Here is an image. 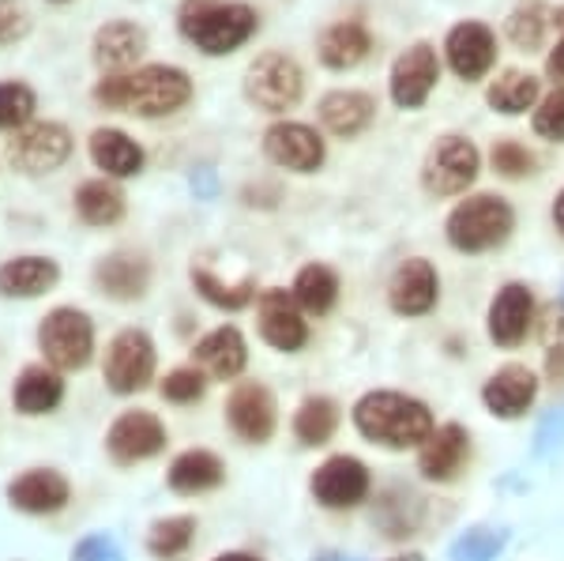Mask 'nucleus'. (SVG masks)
Masks as SVG:
<instances>
[{
    "label": "nucleus",
    "mask_w": 564,
    "mask_h": 561,
    "mask_svg": "<svg viewBox=\"0 0 564 561\" xmlns=\"http://www.w3.org/2000/svg\"><path fill=\"white\" fill-rule=\"evenodd\" d=\"M481 170L478 148L467 136H441L422 162V185L430 196H463Z\"/></svg>",
    "instance_id": "obj_7"
},
{
    "label": "nucleus",
    "mask_w": 564,
    "mask_h": 561,
    "mask_svg": "<svg viewBox=\"0 0 564 561\" xmlns=\"http://www.w3.org/2000/svg\"><path fill=\"white\" fill-rule=\"evenodd\" d=\"M72 155V132L61 121H31L8 140V162L20 174H53Z\"/></svg>",
    "instance_id": "obj_9"
},
{
    "label": "nucleus",
    "mask_w": 564,
    "mask_h": 561,
    "mask_svg": "<svg viewBox=\"0 0 564 561\" xmlns=\"http://www.w3.org/2000/svg\"><path fill=\"white\" fill-rule=\"evenodd\" d=\"M196 539V517H166V520H154L148 531V550L154 558L170 561L181 558Z\"/></svg>",
    "instance_id": "obj_37"
},
{
    "label": "nucleus",
    "mask_w": 564,
    "mask_h": 561,
    "mask_svg": "<svg viewBox=\"0 0 564 561\" xmlns=\"http://www.w3.org/2000/svg\"><path fill=\"white\" fill-rule=\"evenodd\" d=\"M76 212L87 226H113L124 215V193L109 177H90L76 188Z\"/></svg>",
    "instance_id": "obj_32"
},
{
    "label": "nucleus",
    "mask_w": 564,
    "mask_h": 561,
    "mask_svg": "<svg viewBox=\"0 0 564 561\" xmlns=\"http://www.w3.org/2000/svg\"><path fill=\"white\" fill-rule=\"evenodd\" d=\"M257 313H260V339L268 347L282 350V355H297L308 343V321L302 316V305H297L294 291H282V287L263 291Z\"/></svg>",
    "instance_id": "obj_13"
},
{
    "label": "nucleus",
    "mask_w": 564,
    "mask_h": 561,
    "mask_svg": "<svg viewBox=\"0 0 564 561\" xmlns=\"http://www.w3.org/2000/svg\"><path fill=\"white\" fill-rule=\"evenodd\" d=\"M193 366H199L207 377H215V381H234V377H241L245 366H249V343H245L241 328L223 324V328L207 332L193 347Z\"/></svg>",
    "instance_id": "obj_23"
},
{
    "label": "nucleus",
    "mask_w": 564,
    "mask_h": 561,
    "mask_svg": "<svg viewBox=\"0 0 564 561\" xmlns=\"http://www.w3.org/2000/svg\"><path fill=\"white\" fill-rule=\"evenodd\" d=\"M263 155L290 174H316L327 159L324 136L302 121H275L263 132Z\"/></svg>",
    "instance_id": "obj_12"
},
{
    "label": "nucleus",
    "mask_w": 564,
    "mask_h": 561,
    "mask_svg": "<svg viewBox=\"0 0 564 561\" xmlns=\"http://www.w3.org/2000/svg\"><path fill=\"white\" fill-rule=\"evenodd\" d=\"M534 132L545 136L553 143H564V87L550 90L539 106H534V117H531Z\"/></svg>",
    "instance_id": "obj_43"
},
{
    "label": "nucleus",
    "mask_w": 564,
    "mask_h": 561,
    "mask_svg": "<svg viewBox=\"0 0 564 561\" xmlns=\"http://www.w3.org/2000/svg\"><path fill=\"white\" fill-rule=\"evenodd\" d=\"M545 72L553 76V84L564 87V39L557 42V50L550 53V61H545Z\"/></svg>",
    "instance_id": "obj_47"
},
{
    "label": "nucleus",
    "mask_w": 564,
    "mask_h": 561,
    "mask_svg": "<svg viewBox=\"0 0 564 561\" xmlns=\"http://www.w3.org/2000/svg\"><path fill=\"white\" fill-rule=\"evenodd\" d=\"M470 460V433L459 422H444L433 430V438L417 449V472L430 483H452Z\"/></svg>",
    "instance_id": "obj_21"
},
{
    "label": "nucleus",
    "mask_w": 564,
    "mask_h": 561,
    "mask_svg": "<svg viewBox=\"0 0 564 561\" xmlns=\"http://www.w3.org/2000/svg\"><path fill=\"white\" fill-rule=\"evenodd\" d=\"M31 34V12L23 0H0V50L23 42Z\"/></svg>",
    "instance_id": "obj_44"
},
{
    "label": "nucleus",
    "mask_w": 564,
    "mask_h": 561,
    "mask_svg": "<svg viewBox=\"0 0 564 561\" xmlns=\"http://www.w3.org/2000/svg\"><path fill=\"white\" fill-rule=\"evenodd\" d=\"M561 302H564V294H561Z\"/></svg>",
    "instance_id": "obj_54"
},
{
    "label": "nucleus",
    "mask_w": 564,
    "mask_h": 561,
    "mask_svg": "<svg viewBox=\"0 0 564 561\" xmlns=\"http://www.w3.org/2000/svg\"><path fill=\"white\" fill-rule=\"evenodd\" d=\"M444 57H448L452 72L467 84H478L497 61V39L486 23L478 20H467V23H456L444 39Z\"/></svg>",
    "instance_id": "obj_20"
},
{
    "label": "nucleus",
    "mask_w": 564,
    "mask_h": 561,
    "mask_svg": "<svg viewBox=\"0 0 564 561\" xmlns=\"http://www.w3.org/2000/svg\"><path fill=\"white\" fill-rule=\"evenodd\" d=\"M106 388L117 396H135L154 381V339L143 328H124L109 339L106 366H102Z\"/></svg>",
    "instance_id": "obj_8"
},
{
    "label": "nucleus",
    "mask_w": 564,
    "mask_h": 561,
    "mask_svg": "<svg viewBox=\"0 0 564 561\" xmlns=\"http://www.w3.org/2000/svg\"><path fill=\"white\" fill-rule=\"evenodd\" d=\"M489 162L500 177H527L534 174V155L523 148L520 140H497L494 151H489Z\"/></svg>",
    "instance_id": "obj_42"
},
{
    "label": "nucleus",
    "mask_w": 564,
    "mask_h": 561,
    "mask_svg": "<svg viewBox=\"0 0 564 561\" xmlns=\"http://www.w3.org/2000/svg\"><path fill=\"white\" fill-rule=\"evenodd\" d=\"M335 430H339V403L327 400V396H308V400H302L294 414V438L302 445L308 449L327 445L335 438Z\"/></svg>",
    "instance_id": "obj_34"
},
{
    "label": "nucleus",
    "mask_w": 564,
    "mask_h": 561,
    "mask_svg": "<svg viewBox=\"0 0 564 561\" xmlns=\"http://www.w3.org/2000/svg\"><path fill=\"white\" fill-rule=\"evenodd\" d=\"M95 103L106 110L135 117H170L193 103V79L177 65H148L132 76H102L95 87Z\"/></svg>",
    "instance_id": "obj_1"
},
{
    "label": "nucleus",
    "mask_w": 564,
    "mask_h": 561,
    "mask_svg": "<svg viewBox=\"0 0 564 561\" xmlns=\"http://www.w3.org/2000/svg\"><path fill=\"white\" fill-rule=\"evenodd\" d=\"M516 230V212L505 196L497 193H478L467 196L452 207L444 234H448V246L459 252H489L500 249Z\"/></svg>",
    "instance_id": "obj_4"
},
{
    "label": "nucleus",
    "mask_w": 564,
    "mask_h": 561,
    "mask_svg": "<svg viewBox=\"0 0 564 561\" xmlns=\"http://www.w3.org/2000/svg\"><path fill=\"white\" fill-rule=\"evenodd\" d=\"M564 445V407L561 411H550L534 430V456H545V452Z\"/></svg>",
    "instance_id": "obj_45"
},
{
    "label": "nucleus",
    "mask_w": 564,
    "mask_h": 561,
    "mask_svg": "<svg viewBox=\"0 0 564 561\" xmlns=\"http://www.w3.org/2000/svg\"><path fill=\"white\" fill-rule=\"evenodd\" d=\"M553 226L564 234V188L557 193V201H553Z\"/></svg>",
    "instance_id": "obj_48"
},
{
    "label": "nucleus",
    "mask_w": 564,
    "mask_h": 561,
    "mask_svg": "<svg viewBox=\"0 0 564 561\" xmlns=\"http://www.w3.org/2000/svg\"><path fill=\"white\" fill-rule=\"evenodd\" d=\"M8 505L26 517H53L72 501V483L53 467H26L8 483Z\"/></svg>",
    "instance_id": "obj_18"
},
{
    "label": "nucleus",
    "mask_w": 564,
    "mask_h": 561,
    "mask_svg": "<svg viewBox=\"0 0 564 561\" xmlns=\"http://www.w3.org/2000/svg\"><path fill=\"white\" fill-rule=\"evenodd\" d=\"M87 155L106 177H135L143 170V148L121 129H95L90 132Z\"/></svg>",
    "instance_id": "obj_29"
},
{
    "label": "nucleus",
    "mask_w": 564,
    "mask_h": 561,
    "mask_svg": "<svg viewBox=\"0 0 564 561\" xmlns=\"http://www.w3.org/2000/svg\"><path fill=\"white\" fill-rule=\"evenodd\" d=\"M95 287L113 302H135L151 287V265L135 252H109L95 265Z\"/></svg>",
    "instance_id": "obj_24"
},
{
    "label": "nucleus",
    "mask_w": 564,
    "mask_h": 561,
    "mask_svg": "<svg viewBox=\"0 0 564 561\" xmlns=\"http://www.w3.org/2000/svg\"><path fill=\"white\" fill-rule=\"evenodd\" d=\"M159 392H162V400L177 403V407L199 403V400H204V392H207V377H204V369H199V366H177V369H170V374L162 377Z\"/></svg>",
    "instance_id": "obj_41"
},
{
    "label": "nucleus",
    "mask_w": 564,
    "mask_h": 561,
    "mask_svg": "<svg viewBox=\"0 0 564 561\" xmlns=\"http://www.w3.org/2000/svg\"><path fill=\"white\" fill-rule=\"evenodd\" d=\"M539 400V377L534 369L520 366V362H508L500 366L486 385H481V403L494 419H523L527 411Z\"/></svg>",
    "instance_id": "obj_19"
},
{
    "label": "nucleus",
    "mask_w": 564,
    "mask_h": 561,
    "mask_svg": "<svg viewBox=\"0 0 564 561\" xmlns=\"http://www.w3.org/2000/svg\"><path fill=\"white\" fill-rule=\"evenodd\" d=\"M539 339L545 347V374L553 381L564 377V302H550L539 316Z\"/></svg>",
    "instance_id": "obj_40"
},
{
    "label": "nucleus",
    "mask_w": 564,
    "mask_h": 561,
    "mask_svg": "<svg viewBox=\"0 0 564 561\" xmlns=\"http://www.w3.org/2000/svg\"><path fill=\"white\" fill-rule=\"evenodd\" d=\"M294 298L305 313L324 316L339 302V276L327 265H305L294 279Z\"/></svg>",
    "instance_id": "obj_35"
},
{
    "label": "nucleus",
    "mask_w": 564,
    "mask_h": 561,
    "mask_svg": "<svg viewBox=\"0 0 564 561\" xmlns=\"http://www.w3.org/2000/svg\"><path fill=\"white\" fill-rule=\"evenodd\" d=\"M50 4H68V0H50Z\"/></svg>",
    "instance_id": "obj_53"
},
{
    "label": "nucleus",
    "mask_w": 564,
    "mask_h": 561,
    "mask_svg": "<svg viewBox=\"0 0 564 561\" xmlns=\"http://www.w3.org/2000/svg\"><path fill=\"white\" fill-rule=\"evenodd\" d=\"M226 483V464L207 449H188L170 464L166 472V486L181 497H196L207 490H218Z\"/></svg>",
    "instance_id": "obj_28"
},
{
    "label": "nucleus",
    "mask_w": 564,
    "mask_h": 561,
    "mask_svg": "<svg viewBox=\"0 0 564 561\" xmlns=\"http://www.w3.org/2000/svg\"><path fill=\"white\" fill-rule=\"evenodd\" d=\"M305 95V72L290 53H260L245 72V98L260 106L263 114H286L302 103Z\"/></svg>",
    "instance_id": "obj_6"
},
{
    "label": "nucleus",
    "mask_w": 564,
    "mask_h": 561,
    "mask_svg": "<svg viewBox=\"0 0 564 561\" xmlns=\"http://www.w3.org/2000/svg\"><path fill=\"white\" fill-rule=\"evenodd\" d=\"M542 84L539 76H531V72H500V76L489 84L486 90V103L494 106L497 114L505 117H520L527 110H534V106L542 103Z\"/></svg>",
    "instance_id": "obj_31"
},
{
    "label": "nucleus",
    "mask_w": 564,
    "mask_h": 561,
    "mask_svg": "<svg viewBox=\"0 0 564 561\" xmlns=\"http://www.w3.org/2000/svg\"><path fill=\"white\" fill-rule=\"evenodd\" d=\"M177 31L204 57H226L260 31V15L241 0H185L177 12Z\"/></svg>",
    "instance_id": "obj_3"
},
{
    "label": "nucleus",
    "mask_w": 564,
    "mask_h": 561,
    "mask_svg": "<svg viewBox=\"0 0 564 561\" xmlns=\"http://www.w3.org/2000/svg\"><path fill=\"white\" fill-rule=\"evenodd\" d=\"M188 279H193L196 294L204 298V302H212L215 310L238 313V310H245V305L257 302V279H249V276H245L241 283H223L215 271L193 265V268H188Z\"/></svg>",
    "instance_id": "obj_33"
},
{
    "label": "nucleus",
    "mask_w": 564,
    "mask_h": 561,
    "mask_svg": "<svg viewBox=\"0 0 564 561\" xmlns=\"http://www.w3.org/2000/svg\"><path fill=\"white\" fill-rule=\"evenodd\" d=\"M508 531L505 528H486V524H475L448 547V561H497L508 547Z\"/></svg>",
    "instance_id": "obj_36"
},
{
    "label": "nucleus",
    "mask_w": 564,
    "mask_h": 561,
    "mask_svg": "<svg viewBox=\"0 0 564 561\" xmlns=\"http://www.w3.org/2000/svg\"><path fill=\"white\" fill-rule=\"evenodd\" d=\"M441 302V276L425 257H411L395 268L388 283V305L399 316H425Z\"/></svg>",
    "instance_id": "obj_17"
},
{
    "label": "nucleus",
    "mask_w": 564,
    "mask_h": 561,
    "mask_svg": "<svg viewBox=\"0 0 564 561\" xmlns=\"http://www.w3.org/2000/svg\"><path fill=\"white\" fill-rule=\"evenodd\" d=\"M369 486H372L369 467L358 456H347V452L327 456L313 472V478H308V494L324 509H354V505H361L369 497Z\"/></svg>",
    "instance_id": "obj_11"
},
{
    "label": "nucleus",
    "mask_w": 564,
    "mask_h": 561,
    "mask_svg": "<svg viewBox=\"0 0 564 561\" xmlns=\"http://www.w3.org/2000/svg\"><path fill=\"white\" fill-rule=\"evenodd\" d=\"M226 422L230 430L238 433L241 441L249 445H263L271 441V433L279 427V414H275V396H271L268 385L260 381H238L226 400Z\"/></svg>",
    "instance_id": "obj_15"
},
{
    "label": "nucleus",
    "mask_w": 564,
    "mask_h": 561,
    "mask_svg": "<svg viewBox=\"0 0 564 561\" xmlns=\"http://www.w3.org/2000/svg\"><path fill=\"white\" fill-rule=\"evenodd\" d=\"M377 117V103L366 90H332V95L321 98V121L324 129L339 140H354L372 125Z\"/></svg>",
    "instance_id": "obj_26"
},
{
    "label": "nucleus",
    "mask_w": 564,
    "mask_h": 561,
    "mask_svg": "<svg viewBox=\"0 0 564 561\" xmlns=\"http://www.w3.org/2000/svg\"><path fill=\"white\" fill-rule=\"evenodd\" d=\"M316 50H321L324 68H332V72H347V68L361 65V61L369 57L372 39H369L366 23L343 20V23L327 26V31L321 34V45H316Z\"/></svg>",
    "instance_id": "obj_30"
},
{
    "label": "nucleus",
    "mask_w": 564,
    "mask_h": 561,
    "mask_svg": "<svg viewBox=\"0 0 564 561\" xmlns=\"http://www.w3.org/2000/svg\"><path fill=\"white\" fill-rule=\"evenodd\" d=\"M166 441H170L166 427H162V419L151 411H121L106 430V452H109V460L121 467L154 460L166 449Z\"/></svg>",
    "instance_id": "obj_10"
},
{
    "label": "nucleus",
    "mask_w": 564,
    "mask_h": 561,
    "mask_svg": "<svg viewBox=\"0 0 564 561\" xmlns=\"http://www.w3.org/2000/svg\"><path fill=\"white\" fill-rule=\"evenodd\" d=\"M550 15H545V8L539 4V0H531V4H520L512 15H508L505 23V34L512 45H520V50H539V45L545 42V31H550Z\"/></svg>",
    "instance_id": "obj_39"
},
{
    "label": "nucleus",
    "mask_w": 564,
    "mask_h": 561,
    "mask_svg": "<svg viewBox=\"0 0 564 561\" xmlns=\"http://www.w3.org/2000/svg\"><path fill=\"white\" fill-rule=\"evenodd\" d=\"M90 53L106 76H124V68H132L148 53V31L132 20H109L95 31Z\"/></svg>",
    "instance_id": "obj_22"
},
{
    "label": "nucleus",
    "mask_w": 564,
    "mask_h": 561,
    "mask_svg": "<svg viewBox=\"0 0 564 561\" xmlns=\"http://www.w3.org/2000/svg\"><path fill=\"white\" fill-rule=\"evenodd\" d=\"M553 23L564 26V8H557V12H553Z\"/></svg>",
    "instance_id": "obj_52"
},
{
    "label": "nucleus",
    "mask_w": 564,
    "mask_h": 561,
    "mask_svg": "<svg viewBox=\"0 0 564 561\" xmlns=\"http://www.w3.org/2000/svg\"><path fill=\"white\" fill-rule=\"evenodd\" d=\"M534 328V294L527 283H505L489 302L486 313V332L497 347L512 350L531 336Z\"/></svg>",
    "instance_id": "obj_16"
},
{
    "label": "nucleus",
    "mask_w": 564,
    "mask_h": 561,
    "mask_svg": "<svg viewBox=\"0 0 564 561\" xmlns=\"http://www.w3.org/2000/svg\"><path fill=\"white\" fill-rule=\"evenodd\" d=\"M61 400H65V381H61V369L53 366H26L12 385V403L26 419L57 411Z\"/></svg>",
    "instance_id": "obj_27"
},
{
    "label": "nucleus",
    "mask_w": 564,
    "mask_h": 561,
    "mask_svg": "<svg viewBox=\"0 0 564 561\" xmlns=\"http://www.w3.org/2000/svg\"><path fill=\"white\" fill-rule=\"evenodd\" d=\"M313 561H358V558H347V554H316Z\"/></svg>",
    "instance_id": "obj_50"
},
{
    "label": "nucleus",
    "mask_w": 564,
    "mask_h": 561,
    "mask_svg": "<svg viewBox=\"0 0 564 561\" xmlns=\"http://www.w3.org/2000/svg\"><path fill=\"white\" fill-rule=\"evenodd\" d=\"M39 350L45 366L72 374L95 358V321L76 305H57L39 324Z\"/></svg>",
    "instance_id": "obj_5"
},
{
    "label": "nucleus",
    "mask_w": 564,
    "mask_h": 561,
    "mask_svg": "<svg viewBox=\"0 0 564 561\" xmlns=\"http://www.w3.org/2000/svg\"><path fill=\"white\" fill-rule=\"evenodd\" d=\"M388 561H425L422 554H395V558H388Z\"/></svg>",
    "instance_id": "obj_51"
},
{
    "label": "nucleus",
    "mask_w": 564,
    "mask_h": 561,
    "mask_svg": "<svg viewBox=\"0 0 564 561\" xmlns=\"http://www.w3.org/2000/svg\"><path fill=\"white\" fill-rule=\"evenodd\" d=\"M72 561H124V554L117 550L113 539L87 536V539L76 542V550H72Z\"/></svg>",
    "instance_id": "obj_46"
},
{
    "label": "nucleus",
    "mask_w": 564,
    "mask_h": 561,
    "mask_svg": "<svg viewBox=\"0 0 564 561\" xmlns=\"http://www.w3.org/2000/svg\"><path fill=\"white\" fill-rule=\"evenodd\" d=\"M61 283V265L53 257H12L0 265V298H42Z\"/></svg>",
    "instance_id": "obj_25"
},
{
    "label": "nucleus",
    "mask_w": 564,
    "mask_h": 561,
    "mask_svg": "<svg viewBox=\"0 0 564 561\" xmlns=\"http://www.w3.org/2000/svg\"><path fill=\"white\" fill-rule=\"evenodd\" d=\"M354 430L366 441L380 449H422L425 441L433 438L436 419L430 411V403H422L417 396L406 392H391V388H380V392H366L350 411Z\"/></svg>",
    "instance_id": "obj_2"
},
{
    "label": "nucleus",
    "mask_w": 564,
    "mask_h": 561,
    "mask_svg": "<svg viewBox=\"0 0 564 561\" xmlns=\"http://www.w3.org/2000/svg\"><path fill=\"white\" fill-rule=\"evenodd\" d=\"M212 561H263V558L245 554V550H226V554H218V558H212Z\"/></svg>",
    "instance_id": "obj_49"
},
{
    "label": "nucleus",
    "mask_w": 564,
    "mask_h": 561,
    "mask_svg": "<svg viewBox=\"0 0 564 561\" xmlns=\"http://www.w3.org/2000/svg\"><path fill=\"white\" fill-rule=\"evenodd\" d=\"M436 79H441V61H436V50L430 42H414L403 57L391 65V103L399 110H422L430 103Z\"/></svg>",
    "instance_id": "obj_14"
},
{
    "label": "nucleus",
    "mask_w": 564,
    "mask_h": 561,
    "mask_svg": "<svg viewBox=\"0 0 564 561\" xmlns=\"http://www.w3.org/2000/svg\"><path fill=\"white\" fill-rule=\"evenodd\" d=\"M39 95L23 79H4L0 84V132H20L34 121Z\"/></svg>",
    "instance_id": "obj_38"
}]
</instances>
